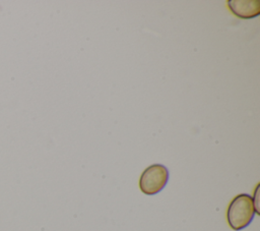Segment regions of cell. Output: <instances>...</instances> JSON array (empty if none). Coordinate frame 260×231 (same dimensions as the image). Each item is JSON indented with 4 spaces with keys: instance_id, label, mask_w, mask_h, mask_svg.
<instances>
[{
    "instance_id": "obj_3",
    "label": "cell",
    "mask_w": 260,
    "mask_h": 231,
    "mask_svg": "<svg viewBox=\"0 0 260 231\" xmlns=\"http://www.w3.org/2000/svg\"><path fill=\"white\" fill-rule=\"evenodd\" d=\"M228 7L240 18H253L260 14L259 0H229Z\"/></svg>"
},
{
    "instance_id": "obj_4",
    "label": "cell",
    "mask_w": 260,
    "mask_h": 231,
    "mask_svg": "<svg viewBox=\"0 0 260 231\" xmlns=\"http://www.w3.org/2000/svg\"><path fill=\"white\" fill-rule=\"evenodd\" d=\"M252 199H253L255 213L260 215V183L257 184L255 191H254V196L252 197Z\"/></svg>"
},
{
    "instance_id": "obj_1",
    "label": "cell",
    "mask_w": 260,
    "mask_h": 231,
    "mask_svg": "<svg viewBox=\"0 0 260 231\" xmlns=\"http://www.w3.org/2000/svg\"><path fill=\"white\" fill-rule=\"evenodd\" d=\"M255 209L252 196L241 193L235 196L226 210V220L233 230H242L246 228L253 220Z\"/></svg>"
},
{
    "instance_id": "obj_2",
    "label": "cell",
    "mask_w": 260,
    "mask_h": 231,
    "mask_svg": "<svg viewBox=\"0 0 260 231\" xmlns=\"http://www.w3.org/2000/svg\"><path fill=\"white\" fill-rule=\"evenodd\" d=\"M169 179V171L161 164L148 166L140 175L139 188L147 195H153L166 186Z\"/></svg>"
}]
</instances>
